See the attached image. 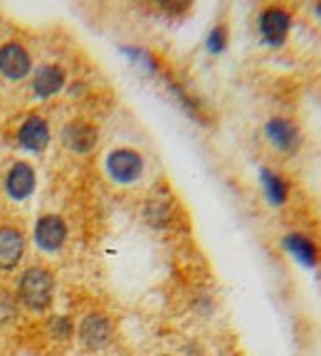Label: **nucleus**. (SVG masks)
<instances>
[{
	"mask_svg": "<svg viewBox=\"0 0 321 356\" xmlns=\"http://www.w3.org/2000/svg\"><path fill=\"white\" fill-rule=\"evenodd\" d=\"M17 302L35 314H44L55 302V275L42 265H30L17 280Z\"/></svg>",
	"mask_w": 321,
	"mask_h": 356,
	"instance_id": "1",
	"label": "nucleus"
},
{
	"mask_svg": "<svg viewBox=\"0 0 321 356\" xmlns=\"http://www.w3.org/2000/svg\"><path fill=\"white\" fill-rule=\"evenodd\" d=\"M104 168L109 173L111 181L117 184H136L141 176H144V156L136 149H129V146H122V149L109 151L104 161Z\"/></svg>",
	"mask_w": 321,
	"mask_h": 356,
	"instance_id": "2",
	"label": "nucleus"
},
{
	"mask_svg": "<svg viewBox=\"0 0 321 356\" xmlns=\"http://www.w3.org/2000/svg\"><path fill=\"white\" fill-rule=\"evenodd\" d=\"M33 70V55L22 42L17 40H6L0 44V77L20 82Z\"/></svg>",
	"mask_w": 321,
	"mask_h": 356,
	"instance_id": "3",
	"label": "nucleus"
},
{
	"mask_svg": "<svg viewBox=\"0 0 321 356\" xmlns=\"http://www.w3.org/2000/svg\"><path fill=\"white\" fill-rule=\"evenodd\" d=\"M257 28H260V38L270 47H282L289 35V28H292V13L284 6H267L260 13Z\"/></svg>",
	"mask_w": 321,
	"mask_h": 356,
	"instance_id": "4",
	"label": "nucleus"
},
{
	"mask_svg": "<svg viewBox=\"0 0 321 356\" xmlns=\"http://www.w3.org/2000/svg\"><path fill=\"white\" fill-rule=\"evenodd\" d=\"M33 240L42 252H57L67 243V222L57 213H44L35 220Z\"/></svg>",
	"mask_w": 321,
	"mask_h": 356,
	"instance_id": "5",
	"label": "nucleus"
},
{
	"mask_svg": "<svg viewBox=\"0 0 321 356\" xmlns=\"http://www.w3.org/2000/svg\"><path fill=\"white\" fill-rule=\"evenodd\" d=\"M15 139L20 149L30 151V154H42L52 139L50 124H47L44 117H40V114H28L20 122V127H17Z\"/></svg>",
	"mask_w": 321,
	"mask_h": 356,
	"instance_id": "6",
	"label": "nucleus"
},
{
	"mask_svg": "<svg viewBox=\"0 0 321 356\" xmlns=\"http://www.w3.org/2000/svg\"><path fill=\"white\" fill-rule=\"evenodd\" d=\"M62 144L72 154H92L97 149V144H99V129L92 122L74 119V122L65 124V129H62Z\"/></svg>",
	"mask_w": 321,
	"mask_h": 356,
	"instance_id": "7",
	"label": "nucleus"
},
{
	"mask_svg": "<svg viewBox=\"0 0 321 356\" xmlns=\"http://www.w3.org/2000/svg\"><path fill=\"white\" fill-rule=\"evenodd\" d=\"M265 136L272 146L282 154H297L302 146V131L299 127L287 117H272L265 124Z\"/></svg>",
	"mask_w": 321,
	"mask_h": 356,
	"instance_id": "8",
	"label": "nucleus"
},
{
	"mask_svg": "<svg viewBox=\"0 0 321 356\" xmlns=\"http://www.w3.org/2000/svg\"><path fill=\"white\" fill-rule=\"evenodd\" d=\"M35 186H38V173H35L33 163L28 161H13L10 168L6 171L3 178V188L13 200H25L33 195Z\"/></svg>",
	"mask_w": 321,
	"mask_h": 356,
	"instance_id": "9",
	"label": "nucleus"
},
{
	"mask_svg": "<svg viewBox=\"0 0 321 356\" xmlns=\"http://www.w3.org/2000/svg\"><path fill=\"white\" fill-rule=\"evenodd\" d=\"M67 84V72L65 67L57 65V62H47V65L38 67L30 79V89L38 99H50V97L60 95Z\"/></svg>",
	"mask_w": 321,
	"mask_h": 356,
	"instance_id": "10",
	"label": "nucleus"
},
{
	"mask_svg": "<svg viewBox=\"0 0 321 356\" xmlns=\"http://www.w3.org/2000/svg\"><path fill=\"white\" fill-rule=\"evenodd\" d=\"M25 255V233L17 225H0V273H13Z\"/></svg>",
	"mask_w": 321,
	"mask_h": 356,
	"instance_id": "11",
	"label": "nucleus"
},
{
	"mask_svg": "<svg viewBox=\"0 0 321 356\" xmlns=\"http://www.w3.org/2000/svg\"><path fill=\"white\" fill-rule=\"evenodd\" d=\"M77 334H79V341H82L84 349H89V351L104 349V346L111 341L109 317L101 314V312H89L87 317L82 319V324H79Z\"/></svg>",
	"mask_w": 321,
	"mask_h": 356,
	"instance_id": "12",
	"label": "nucleus"
},
{
	"mask_svg": "<svg viewBox=\"0 0 321 356\" xmlns=\"http://www.w3.org/2000/svg\"><path fill=\"white\" fill-rule=\"evenodd\" d=\"M284 250L292 257H297L304 267H314L316 262H319V248H316L306 235H299V233L287 235V238H284Z\"/></svg>",
	"mask_w": 321,
	"mask_h": 356,
	"instance_id": "13",
	"label": "nucleus"
},
{
	"mask_svg": "<svg viewBox=\"0 0 321 356\" xmlns=\"http://www.w3.org/2000/svg\"><path fill=\"white\" fill-rule=\"evenodd\" d=\"M260 181H262V188H265L267 200H270L272 206H284V203H287L289 184L279 176L277 171H272V168H262Z\"/></svg>",
	"mask_w": 321,
	"mask_h": 356,
	"instance_id": "14",
	"label": "nucleus"
},
{
	"mask_svg": "<svg viewBox=\"0 0 321 356\" xmlns=\"http://www.w3.org/2000/svg\"><path fill=\"white\" fill-rule=\"evenodd\" d=\"M227 38H230V33H227V25H225V22H217L215 28L208 33V40H205V47H208V52H211V55H220V52H225Z\"/></svg>",
	"mask_w": 321,
	"mask_h": 356,
	"instance_id": "15",
	"label": "nucleus"
},
{
	"mask_svg": "<svg viewBox=\"0 0 321 356\" xmlns=\"http://www.w3.org/2000/svg\"><path fill=\"white\" fill-rule=\"evenodd\" d=\"M47 332H50L52 339L65 341V339H69V337H72L74 324H72V319H67V317H62V314H57V317H52L50 324H47Z\"/></svg>",
	"mask_w": 321,
	"mask_h": 356,
	"instance_id": "16",
	"label": "nucleus"
},
{
	"mask_svg": "<svg viewBox=\"0 0 321 356\" xmlns=\"http://www.w3.org/2000/svg\"><path fill=\"white\" fill-rule=\"evenodd\" d=\"M17 297L10 295V292H0V324H13L17 317Z\"/></svg>",
	"mask_w": 321,
	"mask_h": 356,
	"instance_id": "17",
	"label": "nucleus"
},
{
	"mask_svg": "<svg viewBox=\"0 0 321 356\" xmlns=\"http://www.w3.org/2000/svg\"><path fill=\"white\" fill-rule=\"evenodd\" d=\"M316 15H319V20H321V3L316 6Z\"/></svg>",
	"mask_w": 321,
	"mask_h": 356,
	"instance_id": "18",
	"label": "nucleus"
},
{
	"mask_svg": "<svg viewBox=\"0 0 321 356\" xmlns=\"http://www.w3.org/2000/svg\"><path fill=\"white\" fill-rule=\"evenodd\" d=\"M158 356H171V354H158Z\"/></svg>",
	"mask_w": 321,
	"mask_h": 356,
	"instance_id": "19",
	"label": "nucleus"
}]
</instances>
